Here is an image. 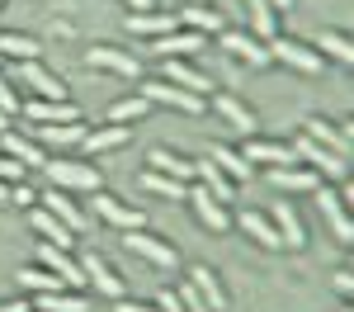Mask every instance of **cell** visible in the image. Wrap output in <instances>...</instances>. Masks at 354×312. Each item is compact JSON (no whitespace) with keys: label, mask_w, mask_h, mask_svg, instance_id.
<instances>
[{"label":"cell","mask_w":354,"mask_h":312,"mask_svg":"<svg viewBox=\"0 0 354 312\" xmlns=\"http://www.w3.org/2000/svg\"><path fill=\"white\" fill-rule=\"evenodd\" d=\"M265 53H270V62H283V66H293V71H302V76H317V71L326 66V57L317 53L312 43H298V38H279V33H274L270 43H265Z\"/></svg>","instance_id":"6da1fadb"},{"label":"cell","mask_w":354,"mask_h":312,"mask_svg":"<svg viewBox=\"0 0 354 312\" xmlns=\"http://www.w3.org/2000/svg\"><path fill=\"white\" fill-rule=\"evenodd\" d=\"M293 156H298V166H307L317 180H345V170H350V161H345V156L326 152L322 142H312L307 133L293 142Z\"/></svg>","instance_id":"7a4b0ae2"},{"label":"cell","mask_w":354,"mask_h":312,"mask_svg":"<svg viewBox=\"0 0 354 312\" xmlns=\"http://www.w3.org/2000/svg\"><path fill=\"white\" fill-rule=\"evenodd\" d=\"M5 81H19L33 100H66V85L57 81L43 62H15V71H10Z\"/></svg>","instance_id":"3957f363"},{"label":"cell","mask_w":354,"mask_h":312,"mask_svg":"<svg viewBox=\"0 0 354 312\" xmlns=\"http://www.w3.org/2000/svg\"><path fill=\"white\" fill-rule=\"evenodd\" d=\"M48 175H53L57 190H76V194H100L104 190V180H100V170L85 166V161H48Z\"/></svg>","instance_id":"277c9868"},{"label":"cell","mask_w":354,"mask_h":312,"mask_svg":"<svg viewBox=\"0 0 354 312\" xmlns=\"http://www.w3.org/2000/svg\"><path fill=\"white\" fill-rule=\"evenodd\" d=\"M90 208H95V218H104L109 227H118V232H142L147 227V218H142V208H128V203H118L113 194H90Z\"/></svg>","instance_id":"5b68a950"},{"label":"cell","mask_w":354,"mask_h":312,"mask_svg":"<svg viewBox=\"0 0 354 312\" xmlns=\"http://www.w3.org/2000/svg\"><path fill=\"white\" fill-rule=\"evenodd\" d=\"M137 95H142L147 104H170V109H185V113L208 109V100H198V95H189V90H180V85H170V81H147Z\"/></svg>","instance_id":"8992f818"},{"label":"cell","mask_w":354,"mask_h":312,"mask_svg":"<svg viewBox=\"0 0 354 312\" xmlns=\"http://www.w3.org/2000/svg\"><path fill=\"white\" fill-rule=\"evenodd\" d=\"M161 81L180 85V90H189V95H198V100H213V76L194 71L185 57H165V62H161Z\"/></svg>","instance_id":"52a82bcc"},{"label":"cell","mask_w":354,"mask_h":312,"mask_svg":"<svg viewBox=\"0 0 354 312\" xmlns=\"http://www.w3.org/2000/svg\"><path fill=\"white\" fill-rule=\"evenodd\" d=\"M213 38H203V33H194V28H170V33H161V38H151V53L161 57H194V53H203Z\"/></svg>","instance_id":"ba28073f"},{"label":"cell","mask_w":354,"mask_h":312,"mask_svg":"<svg viewBox=\"0 0 354 312\" xmlns=\"http://www.w3.org/2000/svg\"><path fill=\"white\" fill-rule=\"evenodd\" d=\"M241 156L255 166H298V156H293V142H270V138H245L241 142Z\"/></svg>","instance_id":"9c48e42d"},{"label":"cell","mask_w":354,"mask_h":312,"mask_svg":"<svg viewBox=\"0 0 354 312\" xmlns=\"http://www.w3.org/2000/svg\"><path fill=\"white\" fill-rule=\"evenodd\" d=\"M123 246L133 255H142V260H151L156 270H175V246H165L151 232H123Z\"/></svg>","instance_id":"30bf717a"},{"label":"cell","mask_w":354,"mask_h":312,"mask_svg":"<svg viewBox=\"0 0 354 312\" xmlns=\"http://www.w3.org/2000/svg\"><path fill=\"white\" fill-rule=\"evenodd\" d=\"M312 194H317V208H322V218L330 223V232H335L340 241H350V237H354V223H350V208H345V199L335 194L330 185H317Z\"/></svg>","instance_id":"8fae6325"},{"label":"cell","mask_w":354,"mask_h":312,"mask_svg":"<svg viewBox=\"0 0 354 312\" xmlns=\"http://www.w3.org/2000/svg\"><path fill=\"white\" fill-rule=\"evenodd\" d=\"M19 113L33 123H81V109L71 100H19Z\"/></svg>","instance_id":"7c38bea8"},{"label":"cell","mask_w":354,"mask_h":312,"mask_svg":"<svg viewBox=\"0 0 354 312\" xmlns=\"http://www.w3.org/2000/svg\"><path fill=\"white\" fill-rule=\"evenodd\" d=\"M81 270H85V284H90V288H100L104 298H113V303L123 298V279L113 275V265H109V260H104L100 251H90V255H85V260H81Z\"/></svg>","instance_id":"4fadbf2b"},{"label":"cell","mask_w":354,"mask_h":312,"mask_svg":"<svg viewBox=\"0 0 354 312\" xmlns=\"http://www.w3.org/2000/svg\"><path fill=\"white\" fill-rule=\"evenodd\" d=\"M218 43L227 48V53L236 57V62H250V66H270V53H265V43L260 38H250V33H241V28H222Z\"/></svg>","instance_id":"5bb4252c"},{"label":"cell","mask_w":354,"mask_h":312,"mask_svg":"<svg viewBox=\"0 0 354 312\" xmlns=\"http://www.w3.org/2000/svg\"><path fill=\"white\" fill-rule=\"evenodd\" d=\"M194 203V213H198V223L208 227V232H227L232 227V218H227V203H218V199L208 194L203 185H189V194H185Z\"/></svg>","instance_id":"9a60e30c"},{"label":"cell","mask_w":354,"mask_h":312,"mask_svg":"<svg viewBox=\"0 0 354 312\" xmlns=\"http://www.w3.org/2000/svg\"><path fill=\"white\" fill-rule=\"evenodd\" d=\"M274 232H279V241H283V246H288V251H302V246H307V232H302V218L298 213H293V203H288V199H279V203H274Z\"/></svg>","instance_id":"2e32d148"},{"label":"cell","mask_w":354,"mask_h":312,"mask_svg":"<svg viewBox=\"0 0 354 312\" xmlns=\"http://www.w3.org/2000/svg\"><path fill=\"white\" fill-rule=\"evenodd\" d=\"M213 109H218V118L227 123V128H236L241 138H255V123H260V118L245 109L236 95H213Z\"/></svg>","instance_id":"e0dca14e"},{"label":"cell","mask_w":354,"mask_h":312,"mask_svg":"<svg viewBox=\"0 0 354 312\" xmlns=\"http://www.w3.org/2000/svg\"><path fill=\"white\" fill-rule=\"evenodd\" d=\"M208 161H213V166H218L222 175L232 180V185H250V175H255V166L245 161L241 152H236V147H222V142H213V152H208Z\"/></svg>","instance_id":"ac0fdd59"},{"label":"cell","mask_w":354,"mask_h":312,"mask_svg":"<svg viewBox=\"0 0 354 312\" xmlns=\"http://www.w3.org/2000/svg\"><path fill=\"white\" fill-rule=\"evenodd\" d=\"M28 223H33V232H43V241L57 246V251H71V246H76V232L66 223H57L48 208H28Z\"/></svg>","instance_id":"d6986e66"},{"label":"cell","mask_w":354,"mask_h":312,"mask_svg":"<svg viewBox=\"0 0 354 312\" xmlns=\"http://www.w3.org/2000/svg\"><path fill=\"white\" fill-rule=\"evenodd\" d=\"M270 185L283 190V194H312L322 180H317L307 166H270Z\"/></svg>","instance_id":"ffe728a7"},{"label":"cell","mask_w":354,"mask_h":312,"mask_svg":"<svg viewBox=\"0 0 354 312\" xmlns=\"http://www.w3.org/2000/svg\"><path fill=\"white\" fill-rule=\"evenodd\" d=\"M85 62L90 66H100V71H113V76H128V81H142V66H137V57H128V53H118V48H90L85 53Z\"/></svg>","instance_id":"44dd1931"},{"label":"cell","mask_w":354,"mask_h":312,"mask_svg":"<svg viewBox=\"0 0 354 312\" xmlns=\"http://www.w3.org/2000/svg\"><path fill=\"white\" fill-rule=\"evenodd\" d=\"M180 19H185L194 33H203V38H218L222 28H227V15H222L218 5H185Z\"/></svg>","instance_id":"7402d4cb"},{"label":"cell","mask_w":354,"mask_h":312,"mask_svg":"<svg viewBox=\"0 0 354 312\" xmlns=\"http://www.w3.org/2000/svg\"><path fill=\"white\" fill-rule=\"evenodd\" d=\"M312 142H322L326 152H335V156H350V128H335V123H326V118H307V128H302Z\"/></svg>","instance_id":"603a6c76"},{"label":"cell","mask_w":354,"mask_h":312,"mask_svg":"<svg viewBox=\"0 0 354 312\" xmlns=\"http://www.w3.org/2000/svg\"><path fill=\"white\" fill-rule=\"evenodd\" d=\"M147 166L156 170V175H170V180H185V185H194V161L175 156V152H165V147H151V152H147Z\"/></svg>","instance_id":"cb8c5ba5"},{"label":"cell","mask_w":354,"mask_h":312,"mask_svg":"<svg viewBox=\"0 0 354 312\" xmlns=\"http://www.w3.org/2000/svg\"><path fill=\"white\" fill-rule=\"evenodd\" d=\"M43 208L53 213L57 223H66L71 232H85V223H90V218L81 213V203H76L71 194H62V190H53V194H43Z\"/></svg>","instance_id":"d4e9b609"},{"label":"cell","mask_w":354,"mask_h":312,"mask_svg":"<svg viewBox=\"0 0 354 312\" xmlns=\"http://www.w3.org/2000/svg\"><path fill=\"white\" fill-rule=\"evenodd\" d=\"M128 128H118V123H104V128H95V133H85L81 152L85 156H100V152H118V147H128Z\"/></svg>","instance_id":"484cf974"},{"label":"cell","mask_w":354,"mask_h":312,"mask_svg":"<svg viewBox=\"0 0 354 312\" xmlns=\"http://www.w3.org/2000/svg\"><path fill=\"white\" fill-rule=\"evenodd\" d=\"M189 284L198 288V298H203L213 312H227V288L218 284V275H213L208 265H194V270H189Z\"/></svg>","instance_id":"4316f807"},{"label":"cell","mask_w":354,"mask_h":312,"mask_svg":"<svg viewBox=\"0 0 354 312\" xmlns=\"http://www.w3.org/2000/svg\"><path fill=\"white\" fill-rule=\"evenodd\" d=\"M194 180H198V185H203L208 194L218 199V203H227V199H236V194H232V180H227V175H222V170L213 166L208 156H198V161H194Z\"/></svg>","instance_id":"83f0119b"},{"label":"cell","mask_w":354,"mask_h":312,"mask_svg":"<svg viewBox=\"0 0 354 312\" xmlns=\"http://www.w3.org/2000/svg\"><path fill=\"white\" fill-rule=\"evenodd\" d=\"M0 152H5V156H15L19 166H48V161H53V156H43V147H38V142L15 138V133H0Z\"/></svg>","instance_id":"f1b7e54d"},{"label":"cell","mask_w":354,"mask_h":312,"mask_svg":"<svg viewBox=\"0 0 354 312\" xmlns=\"http://www.w3.org/2000/svg\"><path fill=\"white\" fill-rule=\"evenodd\" d=\"M175 28V15L165 10H142V15H128V33H142V38H161Z\"/></svg>","instance_id":"f546056e"},{"label":"cell","mask_w":354,"mask_h":312,"mask_svg":"<svg viewBox=\"0 0 354 312\" xmlns=\"http://www.w3.org/2000/svg\"><path fill=\"white\" fill-rule=\"evenodd\" d=\"M38 138L48 142V147H81L85 142V118L81 123H38Z\"/></svg>","instance_id":"4dcf8cb0"},{"label":"cell","mask_w":354,"mask_h":312,"mask_svg":"<svg viewBox=\"0 0 354 312\" xmlns=\"http://www.w3.org/2000/svg\"><path fill=\"white\" fill-rule=\"evenodd\" d=\"M38 312H90V298L76 288H57V293H38Z\"/></svg>","instance_id":"1f68e13d"},{"label":"cell","mask_w":354,"mask_h":312,"mask_svg":"<svg viewBox=\"0 0 354 312\" xmlns=\"http://www.w3.org/2000/svg\"><path fill=\"white\" fill-rule=\"evenodd\" d=\"M38 43L28 38V33H0V57H10V62H38Z\"/></svg>","instance_id":"d6a6232c"},{"label":"cell","mask_w":354,"mask_h":312,"mask_svg":"<svg viewBox=\"0 0 354 312\" xmlns=\"http://www.w3.org/2000/svg\"><path fill=\"white\" fill-rule=\"evenodd\" d=\"M245 10H250V28H255V38H274V24H279V10H274L270 0H245Z\"/></svg>","instance_id":"836d02e7"},{"label":"cell","mask_w":354,"mask_h":312,"mask_svg":"<svg viewBox=\"0 0 354 312\" xmlns=\"http://www.w3.org/2000/svg\"><path fill=\"white\" fill-rule=\"evenodd\" d=\"M241 227L255 237V241H260V246H270V251H279V246H283V241H279V232H274V223L265 218V213H250V208H245V213H241Z\"/></svg>","instance_id":"e575fe53"},{"label":"cell","mask_w":354,"mask_h":312,"mask_svg":"<svg viewBox=\"0 0 354 312\" xmlns=\"http://www.w3.org/2000/svg\"><path fill=\"white\" fill-rule=\"evenodd\" d=\"M19 284H24L28 293H57V288H66V284H62V275L43 270V265H33V270H19Z\"/></svg>","instance_id":"d590c367"},{"label":"cell","mask_w":354,"mask_h":312,"mask_svg":"<svg viewBox=\"0 0 354 312\" xmlns=\"http://www.w3.org/2000/svg\"><path fill=\"white\" fill-rule=\"evenodd\" d=\"M151 113V104L142 100V95H128V100H118L109 109V123H118V128H128V123H137V118H147Z\"/></svg>","instance_id":"8d00e7d4"},{"label":"cell","mask_w":354,"mask_h":312,"mask_svg":"<svg viewBox=\"0 0 354 312\" xmlns=\"http://www.w3.org/2000/svg\"><path fill=\"white\" fill-rule=\"evenodd\" d=\"M317 53H322V57L330 53L335 62H354V43L345 38V33H340V28H326V33L317 38Z\"/></svg>","instance_id":"74e56055"},{"label":"cell","mask_w":354,"mask_h":312,"mask_svg":"<svg viewBox=\"0 0 354 312\" xmlns=\"http://www.w3.org/2000/svg\"><path fill=\"white\" fill-rule=\"evenodd\" d=\"M151 194H165V199H185L189 194V185L185 180H170V175H156V170H147V180H142Z\"/></svg>","instance_id":"f35d334b"},{"label":"cell","mask_w":354,"mask_h":312,"mask_svg":"<svg viewBox=\"0 0 354 312\" xmlns=\"http://www.w3.org/2000/svg\"><path fill=\"white\" fill-rule=\"evenodd\" d=\"M10 203H19V208H38V190H28L24 180H19V185H10Z\"/></svg>","instance_id":"ab89813d"},{"label":"cell","mask_w":354,"mask_h":312,"mask_svg":"<svg viewBox=\"0 0 354 312\" xmlns=\"http://www.w3.org/2000/svg\"><path fill=\"white\" fill-rule=\"evenodd\" d=\"M175 298L185 303V312H213V308H208V303H203V298H198V288H194V284H185V288H180Z\"/></svg>","instance_id":"60d3db41"},{"label":"cell","mask_w":354,"mask_h":312,"mask_svg":"<svg viewBox=\"0 0 354 312\" xmlns=\"http://www.w3.org/2000/svg\"><path fill=\"white\" fill-rule=\"evenodd\" d=\"M0 113H19V95H15V81L0 76Z\"/></svg>","instance_id":"b9f144b4"},{"label":"cell","mask_w":354,"mask_h":312,"mask_svg":"<svg viewBox=\"0 0 354 312\" xmlns=\"http://www.w3.org/2000/svg\"><path fill=\"white\" fill-rule=\"evenodd\" d=\"M0 180H5V185H10V180H24V166H19L15 156H5V152H0Z\"/></svg>","instance_id":"7bdbcfd3"},{"label":"cell","mask_w":354,"mask_h":312,"mask_svg":"<svg viewBox=\"0 0 354 312\" xmlns=\"http://www.w3.org/2000/svg\"><path fill=\"white\" fill-rule=\"evenodd\" d=\"M156 308H161V312H185V303H180L170 288H165V293H156Z\"/></svg>","instance_id":"ee69618b"},{"label":"cell","mask_w":354,"mask_h":312,"mask_svg":"<svg viewBox=\"0 0 354 312\" xmlns=\"http://www.w3.org/2000/svg\"><path fill=\"white\" fill-rule=\"evenodd\" d=\"M335 288H340V293L350 298V293H354V275H345V270H340V275H335Z\"/></svg>","instance_id":"f6af8a7d"},{"label":"cell","mask_w":354,"mask_h":312,"mask_svg":"<svg viewBox=\"0 0 354 312\" xmlns=\"http://www.w3.org/2000/svg\"><path fill=\"white\" fill-rule=\"evenodd\" d=\"M118 312H161V308H142V303H123L118 298Z\"/></svg>","instance_id":"bcb514c9"},{"label":"cell","mask_w":354,"mask_h":312,"mask_svg":"<svg viewBox=\"0 0 354 312\" xmlns=\"http://www.w3.org/2000/svg\"><path fill=\"white\" fill-rule=\"evenodd\" d=\"M133 5V15H142V10H156V0H128Z\"/></svg>","instance_id":"7dc6e473"},{"label":"cell","mask_w":354,"mask_h":312,"mask_svg":"<svg viewBox=\"0 0 354 312\" xmlns=\"http://www.w3.org/2000/svg\"><path fill=\"white\" fill-rule=\"evenodd\" d=\"M0 312H28V303H0Z\"/></svg>","instance_id":"c3c4849f"},{"label":"cell","mask_w":354,"mask_h":312,"mask_svg":"<svg viewBox=\"0 0 354 312\" xmlns=\"http://www.w3.org/2000/svg\"><path fill=\"white\" fill-rule=\"evenodd\" d=\"M274 10H293V0H270Z\"/></svg>","instance_id":"681fc988"},{"label":"cell","mask_w":354,"mask_h":312,"mask_svg":"<svg viewBox=\"0 0 354 312\" xmlns=\"http://www.w3.org/2000/svg\"><path fill=\"white\" fill-rule=\"evenodd\" d=\"M5 199H10V185H5V180H0V203H5Z\"/></svg>","instance_id":"f907efd6"},{"label":"cell","mask_w":354,"mask_h":312,"mask_svg":"<svg viewBox=\"0 0 354 312\" xmlns=\"http://www.w3.org/2000/svg\"><path fill=\"white\" fill-rule=\"evenodd\" d=\"M5 123H10V113H0V133H5Z\"/></svg>","instance_id":"816d5d0a"},{"label":"cell","mask_w":354,"mask_h":312,"mask_svg":"<svg viewBox=\"0 0 354 312\" xmlns=\"http://www.w3.org/2000/svg\"><path fill=\"white\" fill-rule=\"evenodd\" d=\"M340 312H350V308H340Z\"/></svg>","instance_id":"f5cc1de1"},{"label":"cell","mask_w":354,"mask_h":312,"mask_svg":"<svg viewBox=\"0 0 354 312\" xmlns=\"http://www.w3.org/2000/svg\"><path fill=\"white\" fill-rule=\"evenodd\" d=\"M0 5H5V0H0Z\"/></svg>","instance_id":"db71d44e"}]
</instances>
